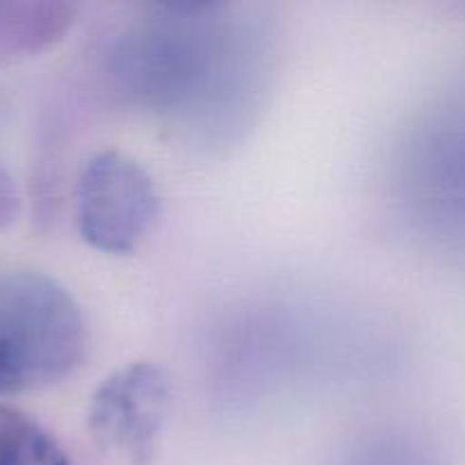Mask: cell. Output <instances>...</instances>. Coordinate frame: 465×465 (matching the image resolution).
Listing matches in <instances>:
<instances>
[{"mask_svg":"<svg viewBox=\"0 0 465 465\" xmlns=\"http://www.w3.org/2000/svg\"><path fill=\"white\" fill-rule=\"evenodd\" d=\"M77 227L94 250L130 254L159 218V193L143 163L121 150H103L77 180Z\"/></svg>","mask_w":465,"mask_h":465,"instance_id":"obj_2","label":"cell"},{"mask_svg":"<svg viewBox=\"0 0 465 465\" xmlns=\"http://www.w3.org/2000/svg\"><path fill=\"white\" fill-rule=\"evenodd\" d=\"M89 348L84 313L53 277L0 272V398L59 384Z\"/></svg>","mask_w":465,"mask_h":465,"instance_id":"obj_1","label":"cell"},{"mask_svg":"<svg viewBox=\"0 0 465 465\" xmlns=\"http://www.w3.org/2000/svg\"><path fill=\"white\" fill-rule=\"evenodd\" d=\"M0 465H71L50 431L0 400Z\"/></svg>","mask_w":465,"mask_h":465,"instance_id":"obj_4","label":"cell"},{"mask_svg":"<svg viewBox=\"0 0 465 465\" xmlns=\"http://www.w3.org/2000/svg\"><path fill=\"white\" fill-rule=\"evenodd\" d=\"M18 209V195L14 189V182L7 173L0 168V227L7 225Z\"/></svg>","mask_w":465,"mask_h":465,"instance_id":"obj_5","label":"cell"},{"mask_svg":"<svg viewBox=\"0 0 465 465\" xmlns=\"http://www.w3.org/2000/svg\"><path fill=\"white\" fill-rule=\"evenodd\" d=\"M173 402L171 380L157 363L118 368L95 389L89 404V431L104 452L136 465L154 457Z\"/></svg>","mask_w":465,"mask_h":465,"instance_id":"obj_3","label":"cell"}]
</instances>
